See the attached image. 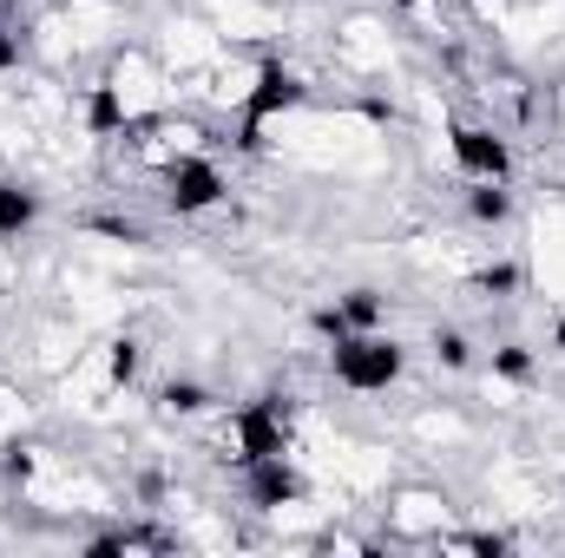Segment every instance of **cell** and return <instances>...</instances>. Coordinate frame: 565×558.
Returning <instances> with one entry per match:
<instances>
[{"mask_svg":"<svg viewBox=\"0 0 565 558\" xmlns=\"http://www.w3.org/2000/svg\"><path fill=\"white\" fill-rule=\"evenodd\" d=\"M244 500H250L257 513H282V506H296V500H302V473L289 466V453L244 466Z\"/></svg>","mask_w":565,"mask_h":558,"instance_id":"6","label":"cell"},{"mask_svg":"<svg viewBox=\"0 0 565 558\" xmlns=\"http://www.w3.org/2000/svg\"><path fill=\"white\" fill-rule=\"evenodd\" d=\"M158 184H164V211H171V217H198V211H211V204L231 197V178H224L217 158H204V151H178Z\"/></svg>","mask_w":565,"mask_h":558,"instance_id":"3","label":"cell"},{"mask_svg":"<svg viewBox=\"0 0 565 558\" xmlns=\"http://www.w3.org/2000/svg\"><path fill=\"white\" fill-rule=\"evenodd\" d=\"M520 289H526V270H520L513 257H493V264H480V270H473V296L507 302V296H520Z\"/></svg>","mask_w":565,"mask_h":558,"instance_id":"10","label":"cell"},{"mask_svg":"<svg viewBox=\"0 0 565 558\" xmlns=\"http://www.w3.org/2000/svg\"><path fill=\"white\" fill-rule=\"evenodd\" d=\"M533 368H540V362H533L526 342H500V348H493V375H500V382H533Z\"/></svg>","mask_w":565,"mask_h":558,"instance_id":"13","label":"cell"},{"mask_svg":"<svg viewBox=\"0 0 565 558\" xmlns=\"http://www.w3.org/2000/svg\"><path fill=\"white\" fill-rule=\"evenodd\" d=\"M20 60H26V33L13 20H0V73H13Z\"/></svg>","mask_w":565,"mask_h":558,"instance_id":"17","label":"cell"},{"mask_svg":"<svg viewBox=\"0 0 565 558\" xmlns=\"http://www.w3.org/2000/svg\"><path fill=\"white\" fill-rule=\"evenodd\" d=\"M0 20H13V0H0Z\"/></svg>","mask_w":565,"mask_h":558,"instance_id":"18","label":"cell"},{"mask_svg":"<svg viewBox=\"0 0 565 558\" xmlns=\"http://www.w3.org/2000/svg\"><path fill=\"white\" fill-rule=\"evenodd\" d=\"M427 348H434V362H440V368H473V342H467L460 329H434V342H427Z\"/></svg>","mask_w":565,"mask_h":558,"instance_id":"14","label":"cell"},{"mask_svg":"<svg viewBox=\"0 0 565 558\" xmlns=\"http://www.w3.org/2000/svg\"><path fill=\"white\" fill-rule=\"evenodd\" d=\"M309 99V86H302V73L296 66H282V60H264V73L250 79V93H244V119H257V126H270L282 112H296Z\"/></svg>","mask_w":565,"mask_h":558,"instance_id":"5","label":"cell"},{"mask_svg":"<svg viewBox=\"0 0 565 558\" xmlns=\"http://www.w3.org/2000/svg\"><path fill=\"white\" fill-rule=\"evenodd\" d=\"M224 440H231V466H237V473L257 466V460L289 453V395H257V401L231 408Z\"/></svg>","mask_w":565,"mask_h":558,"instance_id":"2","label":"cell"},{"mask_svg":"<svg viewBox=\"0 0 565 558\" xmlns=\"http://www.w3.org/2000/svg\"><path fill=\"white\" fill-rule=\"evenodd\" d=\"M559 348H565V322H559Z\"/></svg>","mask_w":565,"mask_h":558,"instance_id":"19","label":"cell"},{"mask_svg":"<svg viewBox=\"0 0 565 558\" xmlns=\"http://www.w3.org/2000/svg\"><path fill=\"white\" fill-rule=\"evenodd\" d=\"M0 473H7V486H26V480H33V447L13 440V447L0 453Z\"/></svg>","mask_w":565,"mask_h":558,"instance_id":"16","label":"cell"},{"mask_svg":"<svg viewBox=\"0 0 565 558\" xmlns=\"http://www.w3.org/2000/svg\"><path fill=\"white\" fill-rule=\"evenodd\" d=\"M158 408H164V415H178V420H191V415H204V408H211V395H204V382L171 375V382L158 388Z\"/></svg>","mask_w":565,"mask_h":558,"instance_id":"11","label":"cell"},{"mask_svg":"<svg viewBox=\"0 0 565 558\" xmlns=\"http://www.w3.org/2000/svg\"><path fill=\"white\" fill-rule=\"evenodd\" d=\"M467 217L487 224V230H500V224L513 217V191H507L500 178H467Z\"/></svg>","mask_w":565,"mask_h":558,"instance_id":"8","label":"cell"},{"mask_svg":"<svg viewBox=\"0 0 565 558\" xmlns=\"http://www.w3.org/2000/svg\"><path fill=\"white\" fill-rule=\"evenodd\" d=\"M402 368H408V348L382 329H355V335L329 342V375L349 395H388L402 382Z\"/></svg>","mask_w":565,"mask_h":558,"instance_id":"1","label":"cell"},{"mask_svg":"<svg viewBox=\"0 0 565 558\" xmlns=\"http://www.w3.org/2000/svg\"><path fill=\"white\" fill-rule=\"evenodd\" d=\"M447 158L460 164V178H500V184H513V144L500 139L493 126L454 119L447 126Z\"/></svg>","mask_w":565,"mask_h":558,"instance_id":"4","label":"cell"},{"mask_svg":"<svg viewBox=\"0 0 565 558\" xmlns=\"http://www.w3.org/2000/svg\"><path fill=\"white\" fill-rule=\"evenodd\" d=\"M139 342H132V335H126V342H113V355H106V375H113V388H132V382H139Z\"/></svg>","mask_w":565,"mask_h":558,"instance_id":"15","label":"cell"},{"mask_svg":"<svg viewBox=\"0 0 565 558\" xmlns=\"http://www.w3.org/2000/svg\"><path fill=\"white\" fill-rule=\"evenodd\" d=\"M132 119H126V99H119V86H93L86 93V132L93 139H113V132H126Z\"/></svg>","mask_w":565,"mask_h":558,"instance_id":"9","label":"cell"},{"mask_svg":"<svg viewBox=\"0 0 565 558\" xmlns=\"http://www.w3.org/2000/svg\"><path fill=\"white\" fill-rule=\"evenodd\" d=\"M40 224V191L20 178H0V244H20Z\"/></svg>","mask_w":565,"mask_h":558,"instance_id":"7","label":"cell"},{"mask_svg":"<svg viewBox=\"0 0 565 558\" xmlns=\"http://www.w3.org/2000/svg\"><path fill=\"white\" fill-rule=\"evenodd\" d=\"M382 309H388L382 289H349V296H335V315L349 322V335H355V329H382Z\"/></svg>","mask_w":565,"mask_h":558,"instance_id":"12","label":"cell"}]
</instances>
